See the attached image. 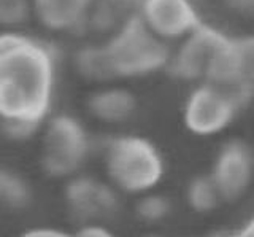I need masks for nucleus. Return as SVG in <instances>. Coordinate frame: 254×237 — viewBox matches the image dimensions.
<instances>
[{"instance_id": "obj_1", "label": "nucleus", "mask_w": 254, "mask_h": 237, "mask_svg": "<svg viewBox=\"0 0 254 237\" xmlns=\"http://www.w3.org/2000/svg\"><path fill=\"white\" fill-rule=\"evenodd\" d=\"M56 58L35 38L0 35V123L42 126L51 112Z\"/></svg>"}, {"instance_id": "obj_2", "label": "nucleus", "mask_w": 254, "mask_h": 237, "mask_svg": "<svg viewBox=\"0 0 254 237\" xmlns=\"http://www.w3.org/2000/svg\"><path fill=\"white\" fill-rule=\"evenodd\" d=\"M102 42L116 81L153 77L165 72L169 64L172 46L156 37L138 16Z\"/></svg>"}, {"instance_id": "obj_3", "label": "nucleus", "mask_w": 254, "mask_h": 237, "mask_svg": "<svg viewBox=\"0 0 254 237\" xmlns=\"http://www.w3.org/2000/svg\"><path fill=\"white\" fill-rule=\"evenodd\" d=\"M105 173L118 189L145 194L164 177V159L159 148L146 137L123 134L111 139L103 152Z\"/></svg>"}, {"instance_id": "obj_4", "label": "nucleus", "mask_w": 254, "mask_h": 237, "mask_svg": "<svg viewBox=\"0 0 254 237\" xmlns=\"http://www.w3.org/2000/svg\"><path fill=\"white\" fill-rule=\"evenodd\" d=\"M248 105L224 86L202 81L190 86L183 105V124L198 137H211L224 132L238 113Z\"/></svg>"}, {"instance_id": "obj_5", "label": "nucleus", "mask_w": 254, "mask_h": 237, "mask_svg": "<svg viewBox=\"0 0 254 237\" xmlns=\"http://www.w3.org/2000/svg\"><path fill=\"white\" fill-rule=\"evenodd\" d=\"M91 139L83 123L71 115H56L42 134V167L51 177H70L84 164Z\"/></svg>"}, {"instance_id": "obj_6", "label": "nucleus", "mask_w": 254, "mask_h": 237, "mask_svg": "<svg viewBox=\"0 0 254 237\" xmlns=\"http://www.w3.org/2000/svg\"><path fill=\"white\" fill-rule=\"evenodd\" d=\"M227 37L229 34L224 30L203 21L188 37L172 46L165 74L189 86L205 81L213 61Z\"/></svg>"}, {"instance_id": "obj_7", "label": "nucleus", "mask_w": 254, "mask_h": 237, "mask_svg": "<svg viewBox=\"0 0 254 237\" xmlns=\"http://www.w3.org/2000/svg\"><path fill=\"white\" fill-rule=\"evenodd\" d=\"M205 81L224 86L250 104L254 99V32L229 35Z\"/></svg>"}, {"instance_id": "obj_8", "label": "nucleus", "mask_w": 254, "mask_h": 237, "mask_svg": "<svg viewBox=\"0 0 254 237\" xmlns=\"http://www.w3.org/2000/svg\"><path fill=\"white\" fill-rule=\"evenodd\" d=\"M137 16L156 37L170 46L203 22L197 0H140Z\"/></svg>"}, {"instance_id": "obj_9", "label": "nucleus", "mask_w": 254, "mask_h": 237, "mask_svg": "<svg viewBox=\"0 0 254 237\" xmlns=\"http://www.w3.org/2000/svg\"><path fill=\"white\" fill-rule=\"evenodd\" d=\"M222 201H235L248 191L254 177V153L246 142L232 139L219 148L210 172Z\"/></svg>"}, {"instance_id": "obj_10", "label": "nucleus", "mask_w": 254, "mask_h": 237, "mask_svg": "<svg viewBox=\"0 0 254 237\" xmlns=\"http://www.w3.org/2000/svg\"><path fill=\"white\" fill-rule=\"evenodd\" d=\"M95 0H30L32 14L45 29L65 34L84 30Z\"/></svg>"}, {"instance_id": "obj_11", "label": "nucleus", "mask_w": 254, "mask_h": 237, "mask_svg": "<svg viewBox=\"0 0 254 237\" xmlns=\"http://www.w3.org/2000/svg\"><path fill=\"white\" fill-rule=\"evenodd\" d=\"M138 100L135 94L115 83L97 86L86 100L89 115L103 124H121L135 115Z\"/></svg>"}, {"instance_id": "obj_12", "label": "nucleus", "mask_w": 254, "mask_h": 237, "mask_svg": "<svg viewBox=\"0 0 254 237\" xmlns=\"http://www.w3.org/2000/svg\"><path fill=\"white\" fill-rule=\"evenodd\" d=\"M68 204L78 213L87 217H99L111 212L116 205L115 189L91 177L73 178L65 188Z\"/></svg>"}, {"instance_id": "obj_13", "label": "nucleus", "mask_w": 254, "mask_h": 237, "mask_svg": "<svg viewBox=\"0 0 254 237\" xmlns=\"http://www.w3.org/2000/svg\"><path fill=\"white\" fill-rule=\"evenodd\" d=\"M73 67L83 80L97 86L116 81L108 64L103 42L89 43L78 48L73 56Z\"/></svg>"}, {"instance_id": "obj_14", "label": "nucleus", "mask_w": 254, "mask_h": 237, "mask_svg": "<svg viewBox=\"0 0 254 237\" xmlns=\"http://www.w3.org/2000/svg\"><path fill=\"white\" fill-rule=\"evenodd\" d=\"M186 201L192 210L206 213L216 209L222 197L210 173H206V175H197L189 181L186 188Z\"/></svg>"}, {"instance_id": "obj_15", "label": "nucleus", "mask_w": 254, "mask_h": 237, "mask_svg": "<svg viewBox=\"0 0 254 237\" xmlns=\"http://www.w3.org/2000/svg\"><path fill=\"white\" fill-rule=\"evenodd\" d=\"M32 14L30 0H0V24L16 27Z\"/></svg>"}, {"instance_id": "obj_16", "label": "nucleus", "mask_w": 254, "mask_h": 237, "mask_svg": "<svg viewBox=\"0 0 254 237\" xmlns=\"http://www.w3.org/2000/svg\"><path fill=\"white\" fill-rule=\"evenodd\" d=\"M137 213L141 220L156 223V221L164 220L170 213V202L164 196L146 194L140 199L137 205Z\"/></svg>"}, {"instance_id": "obj_17", "label": "nucleus", "mask_w": 254, "mask_h": 237, "mask_svg": "<svg viewBox=\"0 0 254 237\" xmlns=\"http://www.w3.org/2000/svg\"><path fill=\"white\" fill-rule=\"evenodd\" d=\"M222 8L238 19H254V0H222Z\"/></svg>"}, {"instance_id": "obj_18", "label": "nucleus", "mask_w": 254, "mask_h": 237, "mask_svg": "<svg viewBox=\"0 0 254 237\" xmlns=\"http://www.w3.org/2000/svg\"><path fill=\"white\" fill-rule=\"evenodd\" d=\"M21 237H73V236L54 228H35V229H29Z\"/></svg>"}, {"instance_id": "obj_19", "label": "nucleus", "mask_w": 254, "mask_h": 237, "mask_svg": "<svg viewBox=\"0 0 254 237\" xmlns=\"http://www.w3.org/2000/svg\"><path fill=\"white\" fill-rule=\"evenodd\" d=\"M73 237H115L107 228L97 226V225H91V226H84L73 236Z\"/></svg>"}, {"instance_id": "obj_20", "label": "nucleus", "mask_w": 254, "mask_h": 237, "mask_svg": "<svg viewBox=\"0 0 254 237\" xmlns=\"http://www.w3.org/2000/svg\"><path fill=\"white\" fill-rule=\"evenodd\" d=\"M243 237H254V215L251 217V220L246 223V226L243 228V231L240 233Z\"/></svg>"}, {"instance_id": "obj_21", "label": "nucleus", "mask_w": 254, "mask_h": 237, "mask_svg": "<svg viewBox=\"0 0 254 237\" xmlns=\"http://www.w3.org/2000/svg\"><path fill=\"white\" fill-rule=\"evenodd\" d=\"M224 237H243L240 233H238V234H227V236H224Z\"/></svg>"}, {"instance_id": "obj_22", "label": "nucleus", "mask_w": 254, "mask_h": 237, "mask_svg": "<svg viewBox=\"0 0 254 237\" xmlns=\"http://www.w3.org/2000/svg\"><path fill=\"white\" fill-rule=\"evenodd\" d=\"M197 2H198V0H197Z\"/></svg>"}, {"instance_id": "obj_23", "label": "nucleus", "mask_w": 254, "mask_h": 237, "mask_svg": "<svg viewBox=\"0 0 254 237\" xmlns=\"http://www.w3.org/2000/svg\"><path fill=\"white\" fill-rule=\"evenodd\" d=\"M153 237H154V236H153Z\"/></svg>"}]
</instances>
